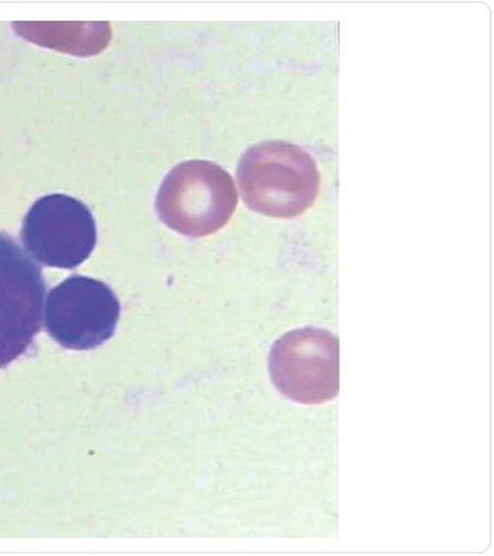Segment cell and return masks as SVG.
Masks as SVG:
<instances>
[{
    "instance_id": "1",
    "label": "cell",
    "mask_w": 494,
    "mask_h": 556,
    "mask_svg": "<svg viewBox=\"0 0 494 556\" xmlns=\"http://www.w3.org/2000/svg\"><path fill=\"white\" fill-rule=\"evenodd\" d=\"M243 201L264 216H302L317 201L320 176L314 157L302 147L266 141L243 155L238 167Z\"/></svg>"
},
{
    "instance_id": "2",
    "label": "cell",
    "mask_w": 494,
    "mask_h": 556,
    "mask_svg": "<svg viewBox=\"0 0 494 556\" xmlns=\"http://www.w3.org/2000/svg\"><path fill=\"white\" fill-rule=\"evenodd\" d=\"M237 205L232 177L207 161L186 162L173 168L156 199L161 220L192 238L217 232L229 222Z\"/></svg>"
},
{
    "instance_id": "3",
    "label": "cell",
    "mask_w": 494,
    "mask_h": 556,
    "mask_svg": "<svg viewBox=\"0 0 494 556\" xmlns=\"http://www.w3.org/2000/svg\"><path fill=\"white\" fill-rule=\"evenodd\" d=\"M269 374L290 401L302 405L333 401L340 390L338 337L317 328L289 331L273 346Z\"/></svg>"
},
{
    "instance_id": "4",
    "label": "cell",
    "mask_w": 494,
    "mask_h": 556,
    "mask_svg": "<svg viewBox=\"0 0 494 556\" xmlns=\"http://www.w3.org/2000/svg\"><path fill=\"white\" fill-rule=\"evenodd\" d=\"M46 282L37 263L0 232V369L27 354L42 328Z\"/></svg>"
},
{
    "instance_id": "5",
    "label": "cell",
    "mask_w": 494,
    "mask_h": 556,
    "mask_svg": "<svg viewBox=\"0 0 494 556\" xmlns=\"http://www.w3.org/2000/svg\"><path fill=\"white\" fill-rule=\"evenodd\" d=\"M119 316V300L109 285L75 275L49 293L45 328L64 349L88 351L115 334Z\"/></svg>"
},
{
    "instance_id": "6",
    "label": "cell",
    "mask_w": 494,
    "mask_h": 556,
    "mask_svg": "<svg viewBox=\"0 0 494 556\" xmlns=\"http://www.w3.org/2000/svg\"><path fill=\"white\" fill-rule=\"evenodd\" d=\"M22 241L30 257L46 267L73 269L93 253L96 220L78 199L63 193L46 195L25 216Z\"/></svg>"
}]
</instances>
